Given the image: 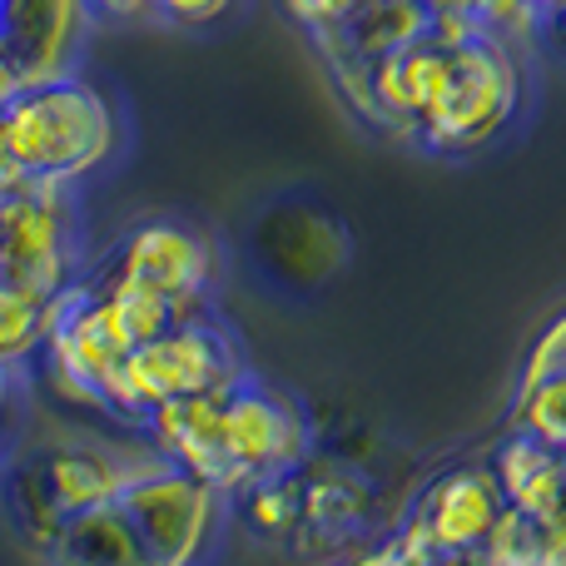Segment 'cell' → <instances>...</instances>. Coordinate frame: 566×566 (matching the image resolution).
Masks as SVG:
<instances>
[{
	"instance_id": "9a60e30c",
	"label": "cell",
	"mask_w": 566,
	"mask_h": 566,
	"mask_svg": "<svg viewBox=\"0 0 566 566\" xmlns=\"http://www.w3.org/2000/svg\"><path fill=\"white\" fill-rule=\"evenodd\" d=\"M492 478H497L507 507L527 512V517H547L552 507L562 502L566 488V458L547 442H537L532 432L512 428L507 438L497 442V452L488 458Z\"/></svg>"
},
{
	"instance_id": "8992f818",
	"label": "cell",
	"mask_w": 566,
	"mask_h": 566,
	"mask_svg": "<svg viewBox=\"0 0 566 566\" xmlns=\"http://www.w3.org/2000/svg\"><path fill=\"white\" fill-rule=\"evenodd\" d=\"M129 343L115 328L109 308L99 303L95 283L80 279L70 283L60 298H50V328L45 348L30 363L40 388L70 412H95L105 418V392L115 382L119 363H125Z\"/></svg>"
},
{
	"instance_id": "6da1fadb",
	"label": "cell",
	"mask_w": 566,
	"mask_h": 566,
	"mask_svg": "<svg viewBox=\"0 0 566 566\" xmlns=\"http://www.w3.org/2000/svg\"><path fill=\"white\" fill-rule=\"evenodd\" d=\"M125 145V119L109 90L80 70L30 80L0 109V175L6 185H45L75 195Z\"/></svg>"
},
{
	"instance_id": "9c48e42d",
	"label": "cell",
	"mask_w": 566,
	"mask_h": 566,
	"mask_svg": "<svg viewBox=\"0 0 566 566\" xmlns=\"http://www.w3.org/2000/svg\"><path fill=\"white\" fill-rule=\"evenodd\" d=\"M219 418H224V448L229 468L239 478V492L259 478L274 472H293L298 462L313 458V428L303 418V408L279 392L274 382L239 373L224 392H219Z\"/></svg>"
},
{
	"instance_id": "ac0fdd59",
	"label": "cell",
	"mask_w": 566,
	"mask_h": 566,
	"mask_svg": "<svg viewBox=\"0 0 566 566\" xmlns=\"http://www.w3.org/2000/svg\"><path fill=\"white\" fill-rule=\"evenodd\" d=\"M85 279L95 283L99 303L109 308V318H115V328L125 333L129 348H139V343H149V338H159V333H169L175 323H185L175 303H169L165 293L145 289V283L119 279V274H99V269H90Z\"/></svg>"
},
{
	"instance_id": "8fae6325",
	"label": "cell",
	"mask_w": 566,
	"mask_h": 566,
	"mask_svg": "<svg viewBox=\"0 0 566 566\" xmlns=\"http://www.w3.org/2000/svg\"><path fill=\"white\" fill-rule=\"evenodd\" d=\"M452 70V50L438 45L432 35H418L408 45H398L392 55L368 65V109L358 125H368L382 139H402L418 145V125L428 119V109L438 105L442 85Z\"/></svg>"
},
{
	"instance_id": "ba28073f",
	"label": "cell",
	"mask_w": 566,
	"mask_h": 566,
	"mask_svg": "<svg viewBox=\"0 0 566 566\" xmlns=\"http://www.w3.org/2000/svg\"><path fill=\"white\" fill-rule=\"evenodd\" d=\"M95 269L165 293L179 308V318L214 313L209 298H214V279H219V249L209 244V234H199L185 219H139V224H129L119 234V244Z\"/></svg>"
},
{
	"instance_id": "83f0119b",
	"label": "cell",
	"mask_w": 566,
	"mask_h": 566,
	"mask_svg": "<svg viewBox=\"0 0 566 566\" xmlns=\"http://www.w3.org/2000/svg\"><path fill=\"white\" fill-rule=\"evenodd\" d=\"M25 85H30V80H25V70L15 65V55H10L6 45H0V109H6L10 99H15Z\"/></svg>"
},
{
	"instance_id": "5bb4252c",
	"label": "cell",
	"mask_w": 566,
	"mask_h": 566,
	"mask_svg": "<svg viewBox=\"0 0 566 566\" xmlns=\"http://www.w3.org/2000/svg\"><path fill=\"white\" fill-rule=\"evenodd\" d=\"M428 25H432V10L422 0H358L338 25L318 30L313 45H318L328 70H368L373 60L428 35Z\"/></svg>"
},
{
	"instance_id": "44dd1931",
	"label": "cell",
	"mask_w": 566,
	"mask_h": 566,
	"mask_svg": "<svg viewBox=\"0 0 566 566\" xmlns=\"http://www.w3.org/2000/svg\"><path fill=\"white\" fill-rule=\"evenodd\" d=\"M512 428L532 432L537 442H547V448H557L566 458V373L532 382V388H517V398H512Z\"/></svg>"
},
{
	"instance_id": "4fadbf2b",
	"label": "cell",
	"mask_w": 566,
	"mask_h": 566,
	"mask_svg": "<svg viewBox=\"0 0 566 566\" xmlns=\"http://www.w3.org/2000/svg\"><path fill=\"white\" fill-rule=\"evenodd\" d=\"M95 25L85 0H0V45L15 55L25 80L75 70L80 40Z\"/></svg>"
},
{
	"instance_id": "d4e9b609",
	"label": "cell",
	"mask_w": 566,
	"mask_h": 566,
	"mask_svg": "<svg viewBox=\"0 0 566 566\" xmlns=\"http://www.w3.org/2000/svg\"><path fill=\"white\" fill-rule=\"evenodd\" d=\"M95 25H135V20H155V0H85Z\"/></svg>"
},
{
	"instance_id": "e0dca14e",
	"label": "cell",
	"mask_w": 566,
	"mask_h": 566,
	"mask_svg": "<svg viewBox=\"0 0 566 566\" xmlns=\"http://www.w3.org/2000/svg\"><path fill=\"white\" fill-rule=\"evenodd\" d=\"M234 517L244 522V532L254 542H269V547H303V482L298 468L293 472H274V478L249 482L244 492H234Z\"/></svg>"
},
{
	"instance_id": "4dcf8cb0",
	"label": "cell",
	"mask_w": 566,
	"mask_h": 566,
	"mask_svg": "<svg viewBox=\"0 0 566 566\" xmlns=\"http://www.w3.org/2000/svg\"><path fill=\"white\" fill-rule=\"evenodd\" d=\"M422 6H428L432 15H442V10H458V15H482V6H488V0H422Z\"/></svg>"
},
{
	"instance_id": "52a82bcc",
	"label": "cell",
	"mask_w": 566,
	"mask_h": 566,
	"mask_svg": "<svg viewBox=\"0 0 566 566\" xmlns=\"http://www.w3.org/2000/svg\"><path fill=\"white\" fill-rule=\"evenodd\" d=\"M85 279V234L70 189L6 185L0 189V283L35 298H60Z\"/></svg>"
},
{
	"instance_id": "f1b7e54d",
	"label": "cell",
	"mask_w": 566,
	"mask_h": 566,
	"mask_svg": "<svg viewBox=\"0 0 566 566\" xmlns=\"http://www.w3.org/2000/svg\"><path fill=\"white\" fill-rule=\"evenodd\" d=\"M542 45H552V50H562L566 55V0L542 10Z\"/></svg>"
},
{
	"instance_id": "30bf717a",
	"label": "cell",
	"mask_w": 566,
	"mask_h": 566,
	"mask_svg": "<svg viewBox=\"0 0 566 566\" xmlns=\"http://www.w3.org/2000/svg\"><path fill=\"white\" fill-rule=\"evenodd\" d=\"M502 512H507V497L488 462H458L418 492L392 542L412 562L428 552H482Z\"/></svg>"
},
{
	"instance_id": "7c38bea8",
	"label": "cell",
	"mask_w": 566,
	"mask_h": 566,
	"mask_svg": "<svg viewBox=\"0 0 566 566\" xmlns=\"http://www.w3.org/2000/svg\"><path fill=\"white\" fill-rule=\"evenodd\" d=\"M224 392V388H219ZM219 392H199V398H179L165 402L145 418V428L135 432L159 462L189 472V478L209 482L219 497H234L239 478L229 468V448H224V418H219Z\"/></svg>"
},
{
	"instance_id": "d6986e66",
	"label": "cell",
	"mask_w": 566,
	"mask_h": 566,
	"mask_svg": "<svg viewBox=\"0 0 566 566\" xmlns=\"http://www.w3.org/2000/svg\"><path fill=\"white\" fill-rule=\"evenodd\" d=\"M45 328H50V298L0 283V363L15 373H30V363L45 348Z\"/></svg>"
},
{
	"instance_id": "2e32d148",
	"label": "cell",
	"mask_w": 566,
	"mask_h": 566,
	"mask_svg": "<svg viewBox=\"0 0 566 566\" xmlns=\"http://www.w3.org/2000/svg\"><path fill=\"white\" fill-rule=\"evenodd\" d=\"M40 557H45V566H139V547L129 522L109 502V507L70 517Z\"/></svg>"
},
{
	"instance_id": "3957f363",
	"label": "cell",
	"mask_w": 566,
	"mask_h": 566,
	"mask_svg": "<svg viewBox=\"0 0 566 566\" xmlns=\"http://www.w3.org/2000/svg\"><path fill=\"white\" fill-rule=\"evenodd\" d=\"M239 373H244V358H239L229 328L214 313H199V318L175 323L169 333L125 353V363H119L115 382L105 392V418L115 428L139 432L155 408L199 398V392H219Z\"/></svg>"
},
{
	"instance_id": "7402d4cb",
	"label": "cell",
	"mask_w": 566,
	"mask_h": 566,
	"mask_svg": "<svg viewBox=\"0 0 566 566\" xmlns=\"http://www.w3.org/2000/svg\"><path fill=\"white\" fill-rule=\"evenodd\" d=\"M557 373H566V308L532 338L527 358H522V373H517V388H532V382L557 378Z\"/></svg>"
},
{
	"instance_id": "cb8c5ba5",
	"label": "cell",
	"mask_w": 566,
	"mask_h": 566,
	"mask_svg": "<svg viewBox=\"0 0 566 566\" xmlns=\"http://www.w3.org/2000/svg\"><path fill=\"white\" fill-rule=\"evenodd\" d=\"M358 6V0H279V10L293 20L298 30H308V35H318V30L338 25L348 10Z\"/></svg>"
},
{
	"instance_id": "1f68e13d",
	"label": "cell",
	"mask_w": 566,
	"mask_h": 566,
	"mask_svg": "<svg viewBox=\"0 0 566 566\" xmlns=\"http://www.w3.org/2000/svg\"><path fill=\"white\" fill-rule=\"evenodd\" d=\"M532 6H537V10H547V6H557V0H532Z\"/></svg>"
},
{
	"instance_id": "f546056e",
	"label": "cell",
	"mask_w": 566,
	"mask_h": 566,
	"mask_svg": "<svg viewBox=\"0 0 566 566\" xmlns=\"http://www.w3.org/2000/svg\"><path fill=\"white\" fill-rule=\"evenodd\" d=\"M412 566H492L488 552H428V557H418Z\"/></svg>"
},
{
	"instance_id": "5b68a950",
	"label": "cell",
	"mask_w": 566,
	"mask_h": 566,
	"mask_svg": "<svg viewBox=\"0 0 566 566\" xmlns=\"http://www.w3.org/2000/svg\"><path fill=\"white\" fill-rule=\"evenodd\" d=\"M115 507L135 532L139 566H209L229 497L149 452L135 478L119 488Z\"/></svg>"
},
{
	"instance_id": "ffe728a7",
	"label": "cell",
	"mask_w": 566,
	"mask_h": 566,
	"mask_svg": "<svg viewBox=\"0 0 566 566\" xmlns=\"http://www.w3.org/2000/svg\"><path fill=\"white\" fill-rule=\"evenodd\" d=\"M482 552H488L492 566H566V547L552 537L547 522L527 517V512H517V507L502 512Z\"/></svg>"
},
{
	"instance_id": "603a6c76",
	"label": "cell",
	"mask_w": 566,
	"mask_h": 566,
	"mask_svg": "<svg viewBox=\"0 0 566 566\" xmlns=\"http://www.w3.org/2000/svg\"><path fill=\"white\" fill-rule=\"evenodd\" d=\"M239 0H155V20L169 30H205L234 15Z\"/></svg>"
},
{
	"instance_id": "4316f807",
	"label": "cell",
	"mask_w": 566,
	"mask_h": 566,
	"mask_svg": "<svg viewBox=\"0 0 566 566\" xmlns=\"http://www.w3.org/2000/svg\"><path fill=\"white\" fill-rule=\"evenodd\" d=\"M20 378H25V373H15V368H6V363H0V438L10 432V418H15Z\"/></svg>"
},
{
	"instance_id": "484cf974",
	"label": "cell",
	"mask_w": 566,
	"mask_h": 566,
	"mask_svg": "<svg viewBox=\"0 0 566 566\" xmlns=\"http://www.w3.org/2000/svg\"><path fill=\"white\" fill-rule=\"evenodd\" d=\"M333 566H412V557L392 537H382L378 547H363L358 557H343V562H333Z\"/></svg>"
},
{
	"instance_id": "277c9868",
	"label": "cell",
	"mask_w": 566,
	"mask_h": 566,
	"mask_svg": "<svg viewBox=\"0 0 566 566\" xmlns=\"http://www.w3.org/2000/svg\"><path fill=\"white\" fill-rule=\"evenodd\" d=\"M527 105V55L492 35L452 50V70L438 105L418 125V149L442 159H468L497 145Z\"/></svg>"
},
{
	"instance_id": "7a4b0ae2",
	"label": "cell",
	"mask_w": 566,
	"mask_h": 566,
	"mask_svg": "<svg viewBox=\"0 0 566 566\" xmlns=\"http://www.w3.org/2000/svg\"><path fill=\"white\" fill-rule=\"evenodd\" d=\"M145 458V442L125 448L99 432H55V438L25 442L0 462V502H6L10 527L35 552H45L70 517L109 507Z\"/></svg>"
}]
</instances>
